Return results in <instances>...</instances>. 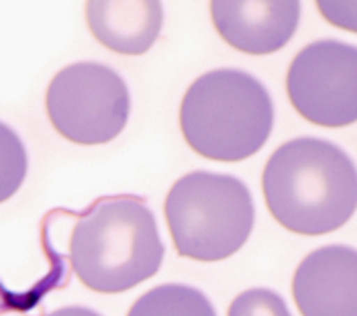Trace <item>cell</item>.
<instances>
[{
    "label": "cell",
    "mask_w": 357,
    "mask_h": 316,
    "mask_svg": "<svg viewBox=\"0 0 357 316\" xmlns=\"http://www.w3.org/2000/svg\"><path fill=\"white\" fill-rule=\"evenodd\" d=\"M292 296L303 316H357V249L325 245L298 264Z\"/></svg>",
    "instance_id": "cell-7"
},
{
    "label": "cell",
    "mask_w": 357,
    "mask_h": 316,
    "mask_svg": "<svg viewBox=\"0 0 357 316\" xmlns=\"http://www.w3.org/2000/svg\"><path fill=\"white\" fill-rule=\"evenodd\" d=\"M319 13L331 25L357 33V2H337V0H319Z\"/></svg>",
    "instance_id": "cell-13"
},
{
    "label": "cell",
    "mask_w": 357,
    "mask_h": 316,
    "mask_svg": "<svg viewBox=\"0 0 357 316\" xmlns=\"http://www.w3.org/2000/svg\"><path fill=\"white\" fill-rule=\"evenodd\" d=\"M27 170L29 158L23 139L0 121V204L21 190Z\"/></svg>",
    "instance_id": "cell-11"
},
{
    "label": "cell",
    "mask_w": 357,
    "mask_h": 316,
    "mask_svg": "<svg viewBox=\"0 0 357 316\" xmlns=\"http://www.w3.org/2000/svg\"><path fill=\"white\" fill-rule=\"evenodd\" d=\"M47 316H102L98 315L96 310L92 308H86V306H63V308H57L54 313H50Z\"/></svg>",
    "instance_id": "cell-14"
},
{
    "label": "cell",
    "mask_w": 357,
    "mask_h": 316,
    "mask_svg": "<svg viewBox=\"0 0 357 316\" xmlns=\"http://www.w3.org/2000/svg\"><path fill=\"white\" fill-rule=\"evenodd\" d=\"M213 25L225 43L249 55H270L290 43L301 23V2H211Z\"/></svg>",
    "instance_id": "cell-8"
},
{
    "label": "cell",
    "mask_w": 357,
    "mask_h": 316,
    "mask_svg": "<svg viewBox=\"0 0 357 316\" xmlns=\"http://www.w3.org/2000/svg\"><path fill=\"white\" fill-rule=\"evenodd\" d=\"M127 316H217V310L198 288L164 284L139 296Z\"/></svg>",
    "instance_id": "cell-10"
},
{
    "label": "cell",
    "mask_w": 357,
    "mask_h": 316,
    "mask_svg": "<svg viewBox=\"0 0 357 316\" xmlns=\"http://www.w3.org/2000/svg\"><path fill=\"white\" fill-rule=\"evenodd\" d=\"M227 316H292L286 300L274 290L251 288L241 292L229 306Z\"/></svg>",
    "instance_id": "cell-12"
},
{
    "label": "cell",
    "mask_w": 357,
    "mask_h": 316,
    "mask_svg": "<svg viewBox=\"0 0 357 316\" xmlns=\"http://www.w3.org/2000/svg\"><path fill=\"white\" fill-rule=\"evenodd\" d=\"M86 23L92 35L110 52L143 55L153 47L162 33L164 6L155 0L88 2Z\"/></svg>",
    "instance_id": "cell-9"
},
{
    "label": "cell",
    "mask_w": 357,
    "mask_h": 316,
    "mask_svg": "<svg viewBox=\"0 0 357 316\" xmlns=\"http://www.w3.org/2000/svg\"><path fill=\"white\" fill-rule=\"evenodd\" d=\"M45 108L54 129L78 145H102L119 137L131 112L125 80L98 61L66 66L47 86Z\"/></svg>",
    "instance_id": "cell-5"
},
{
    "label": "cell",
    "mask_w": 357,
    "mask_h": 316,
    "mask_svg": "<svg viewBox=\"0 0 357 316\" xmlns=\"http://www.w3.org/2000/svg\"><path fill=\"white\" fill-rule=\"evenodd\" d=\"M261 188L272 216L298 235L333 233L357 211V165L319 137L280 145L264 167Z\"/></svg>",
    "instance_id": "cell-1"
},
{
    "label": "cell",
    "mask_w": 357,
    "mask_h": 316,
    "mask_svg": "<svg viewBox=\"0 0 357 316\" xmlns=\"http://www.w3.org/2000/svg\"><path fill=\"white\" fill-rule=\"evenodd\" d=\"M153 212L135 196L100 198L72 229L70 264L86 288L123 294L153 278L164 262Z\"/></svg>",
    "instance_id": "cell-2"
},
{
    "label": "cell",
    "mask_w": 357,
    "mask_h": 316,
    "mask_svg": "<svg viewBox=\"0 0 357 316\" xmlns=\"http://www.w3.org/2000/svg\"><path fill=\"white\" fill-rule=\"evenodd\" d=\"M286 92L294 110L319 127L357 123V45L321 39L294 55Z\"/></svg>",
    "instance_id": "cell-6"
},
{
    "label": "cell",
    "mask_w": 357,
    "mask_h": 316,
    "mask_svg": "<svg viewBox=\"0 0 357 316\" xmlns=\"http://www.w3.org/2000/svg\"><path fill=\"white\" fill-rule=\"evenodd\" d=\"M180 129L198 156L243 161L255 156L274 129L268 88L249 72L219 68L190 84L180 105Z\"/></svg>",
    "instance_id": "cell-3"
},
{
    "label": "cell",
    "mask_w": 357,
    "mask_h": 316,
    "mask_svg": "<svg viewBox=\"0 0 357 316\" xmlns=\"http://www.w3.org/2000/svg\"><path fill=\"white\" fill-rule=\"evenodd\" d=\"M164 212L178 255L200 264L235 255L255 225V204L245 182L202 170L174 182Z\"/></svg>",
    "instance_id": "cell-4"
}]
</instances>
